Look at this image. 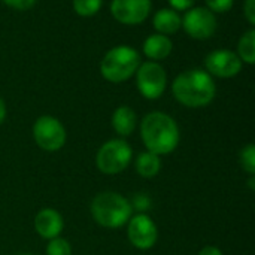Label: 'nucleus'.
Wrapping results in <instances>:
<instances>
[{
    "label": "nucleus",
    "mask_w": 255,
    "mask_h": 255,
    "mask_svg": "<svg viewBox=\"0 0 255 255\" xmlns=\"http://www.w3.org/2000/svg\"><path fill=\"white\" fill-rule=\"evenodd\" d=\"M173 97L187 108H205L217 94L214 78L203 69H188L172 84Z\"/></svg>",
    "instance_id": "2"
},
{
    "label": "nucleus",
    "mask_w": 255,
    "mask_h": 255,
    "mask_svg": "<svg viewBox=\"0 0 255 255\" xmlns=\"http://www.w3.org/2000/svg\"><path fill=\"white\" fill-rule=\"evenodd\" d=\"M93 220L105 229H121L133 217V205L115 191L97 194L91 202Z\"/></svg>",
    "instance_id": "3"
},
{
    "label": "nucleus",
    "mask_w": 255,
    "mask_h": 255,
    "mask_svg": "<svg viewBox=\"0 0 255 255\" xmlns=\"http://www.w3.org/2000/svg\"><path fill=\"white\" fill-rule=\"evenodd\" d=\"M140 137L146 148L157 155H167L173 152L181 139L176 121L160 111L149 112L140 123Z\"/></svg>",
    "instance_id": "1"
},
{
    "label": "nucleus",
    "mask_w": 255,
    "mask_h": 255,
    "mask_svg": "<svg viewBox=\"0 0 255 255\" xmlns=\"http://www.w3.org/2000/svg\"><path fill=\"white\" fill-rule=\"evenodd\" d=\"M140 64L139 52L128 45H118L109 49L100 61L102 76L112 82L121 84L130 79Z\"/></svg>",
    "instance_id": "4"
},
{
    "label": "nucleus",
    "mask_w": 255,
    "mask_h": 255,
    "mask_svg": "<svg viewBox=\"0 0 255 255\" xmlns=\"http://www.w3.org/2000/svg\"><path fill=\"white\" fill-rule=\"evenodd\" d=\"M111 123H112V127H114L115 133L124 139V137L133 134V131L136 130L137 115H136L133 108L123 105V106H118L114 111Z\"/></svg>",
    "instance_id": "14"
},
{
    "label": "nucleus",
    "mask_w": 255,
    "mask_h": 255,
    "mask_svg": "<svg viewBox=\"0 0 255 255\" xmlns=\"http://www.w3.org/2000/svg\"><path fill=\"white\" fill-rule=\"evenodd\" d=\"M205 3L206 7L214 13H226L233 7L235 0H205Z\"/></svg>",
    "instance_id": "21"
},
{
    "label": "nucleus",
    "mask_w": 255,
    "mask_h": 255,
    "mask_svg": "<svg viewBox=\"0 0 255 255\" xmlns=\"http://www.w3.org/2000/svg\"><path fill=\"white\" fill-rule=\"evenodd\" d=\"M103 4V0H73V10L79 16H93L96 15Z\"/></svg>",
    "instance_id": "18"
},
{
    "label": "nucleus",
    "mask_w": 255,
    "mask_h": 255,
    "mask_svg": "<svg viewBox=\"0 0 255 255\" xmlns=\"http://www.w3.org/2000/svg\"><path fill=\"white\" fill-rule=\"evenodd\" d=\"M63 229H64V220L61 214L52 208H45L39 211L34 217V230L40 238L46 241L58 238Z\"/></svg>",
    "instance_id": "12"
},
{
    "label": "nucleus",
    "mask_w": 255,
    "mask_h": 255,
    "mask_svg": "<svg viewBox=\"0 0 255 255\" xmlns=\"http://www.w3.org/2000/svg\"><path fill=\"white\" fill-rule=\"evenodd\" d=\"M199 255H223V251L217 247L208 245L205 248H202V251L199 253Z\"/></svg>",
    "instance_id": "25"
},
{
    "label": "nucleus",
    "mask_w": 255,
    "mask_h": 255,
    "mask_svg": "<svg viewBox=\"0 0 255 255\" xmlns=\"http://www.w3.org/2000/svg\"><path fill=\"white\" fill-rule=\"evenodd\" d=\"M4 118H6V103L3 99H0V126L3 124Z\"/></svg>",
    "instance_id": "26"
},
{
    "label": "nucleus",
    "mask_w": 255,
    "mask_h": 255,
    "mask_svg": "<svg viewBox=\"0 0 255 255\" xmlns=\"http://www.w3.org/2000/svg\"><path fill=\"white\" fill-rule=\"evenodd\" d=\"M181 22H182V16L178 13V10L172 7H163L157 10L152 19V25L155 31L164 36L175 34L176 31H179Z\"/></svg>",
    "instance_id": "15"
},
{
    "label": "nucleus",
    "mask_w": 255,
    "mask_h": 255,
    "mask_svg": "<svg viewBox=\"0 0 255 255\" xmlns=\"http://www.w3.org/2000/svg\"><path fill=\"white\" fill-rule=\"evenodd\" d=\"M136 85L142 97L157 100L163 96L167 87V73L157 61L140 63L136 70Z\"/></svg>",
    "instance_id": "7"
},
{
    "label": "nucleus",
    "mask_w": 255,
    "mask_h": 255,
    "mask_svg": "<svg viewBox=\"0 0 255 255\" xmlns=\"http://www.w3.org/2000/svg\"><path fill=\"white\" fill-rule=\"evenodd\" d=\"M239 163L242 169L250 175L255 176V145L248 143L239 152Z\"/></svg>",
    "instance_id": "19"
},
{
    "label": "nucleus",
    "mask_w": 255,
    "mask_h": 255,
    "mask_svg": "<svg viewBox=\"0 0 255 255\" xmlns=\"http://www.w3.org/2000/svg\"><path fill=\"white\" fill-rule=\"evenodd\" d=\"M255 176H250V181H248V185H250V188H251V190H253V191H254L255 190Z\"/></svg>",
    "instance_id": "27"
},
{
    "label": "nucleus",
    "mask_w": 255,
    "mask_h": 255,
    "mask_svg": "<svg viewBox=\"0 0 255 255\" xmlns=\"http://www.w3.org/2000/svg\"><path fill=\"white\" fill-rule=\"evenodd\" d=\"M244 15L247 21L254 27L255 25V0H245L244 3Z\"/></svg>",
    "instance_id": "23"
},
{
    "label": "nucleus",
    "mask_w": 255,
    "mask_h": 255,
    "mask_svg": "<svg viewBox=\"0 0 255 255\" xmlns=\"http://www.w3.org/2000/svg\"><path fill=\"white\" fill-rule=\"evenodd\" d=\"M142 49H143V54L149 58V61L158 63L161 60H166L170 55L173 49V43L169 36L155 33V34L148 36L143 40Z\"/></svg>",
    "instance_id": "13"
},
{
    "label": "nucleus",
    "mask_w": 255,
    "mask_h": 255,
    "mask_svg": "<svg viewBox=\"0 0 255 255\" xmlns=\"http://www.w3.org/2000/svg\"><path fill=\"white\" fill-rule=\"evenodd\" d=\"M46 255H72V247H70L69 241L58 236L48 242Z\"/></svg>",
    "instance_id": "20"
},
{
    "label": "nucleus",
    "mask_w": 255,
    "mask_h": 255,
    "mask_svg": "<svg viewBox=\"0 0 255 255\" xmlns=\"http://www.w3.org/2000/svg\"><path fill=\"white\" fill-rule=\"evenodd\" d=\"M19 255H31V254H19Z\"/></svg>",
    "instance_id": "28"
},
{
    "label": "nucleus",
    "mask_w": 255,
    "mask_h": 255,
    "mask_svg": "<svg viewBox=\"0 0 255 255\" xmlns=\"http://www.w3.org/2000/svg\"><path fill=\"white\" fill-rule=\"evenodd\" d=\"M1 1L6 6L13 7L16 10H27V9H30L36 3V0H1Z\"/></svg>",
    "instance_id": "22"
},
{
    "label": "nucleus",
    "mask_w": 255,
    "mask_h": 255,
    "mask_svg": "<svg viewBox=\"0 0 255 255\" xmlns=\"http://www.w3.org/2000/svg\"><path fill=\"white\" fill-rule=\"evenodd\" d=\"M238 57L242 60V63L254 64L255 63V30L250 28L245 31L239 42H238Z\"/></svg>",
    "instance_id": "17"
},
{
    "label": "nucleus",
    "mask_w": 255,
    "mask_h": 255,
    "mask_svg": "<svg viewBox=\"0 0 255 255\" xmlns=\"http://www.w3.org/2000/svg\"><path fill=\"white\" fill-rule=\"evenodd\" d=\"M217 16L212 10L205 6H193L185 10L181 27L185 33L197 40L211 39L217 31Z\"/></svg>",
    "instance_id": "8"
},
{
    "label": "nucleus",
    "mask_w": 255,
    "mask_h": 255,
    "mask_svg": "<svg viewBox=\"0 0 255 255\" xmlns=\"http://www.w3.org/2000/svg\"><path fill=\"white\" fill-rule=\"evenodd\" d=\"M33 137L40 149L57 152L66 145L67 133L60 120L51 115H42L33 124Z\"/></svg>",
    "instance_id": "6"
},
{
    "label": "nucleus",
    "mask_w": 255,
    "mask_h": 255,
    "mask_svg": "<svg viewBox=\"0 0 255 255\" xmlns=\"http://www.w3.org/2000/svg\"><path fill=\"white\" fill-rule=\"evenodd\" d=\"M127 236L134 248L146 251L157 244L158 229L146 214H137L133 215L127 223Z\"/></svg>",
    "instance_id": "9"
},
{
    "label": "nucleus",
    "mask_w": 255,
    "mask_h": 255,
    "mask_svg": "<svg viewBox=\"0 0 255 255\" xmlns=\"http://www.w3.org/2000/svg\"><path fill=\"white\" fill-rule=\"evenodd\" d=\"M170 7L175 10H188L190 7L194 6L196 0H167Z\"/></svg>",
    "instance_id": "24"
},
{
    "label": "nucleus",
    "mask_w": 255,
    "mask_h": 255,
    "mask_svg": "<svg viewBox=\"0 0 255 255\" xmlns=\"http://www.w3.org/2000/svg\"><path fill=\"white\" fill-rule=\"evenodd\" d=\"M151 0H112L111 13L124 25L142 24L151 13Z\"/></svg>",
    "instance_id": "11"
},
{
    "label": "nucleus",
    "mask_w": 255,
    "mask_h": 255,
    "mask_svg": "<svg viewBox=\"0 0 255 255\" xmlns=\"http://www.w3.org/2000/svg\"><path fill=\"white\" fill-rule=\"evenodd\" d=\"M161 169V160L160 155L151 152V151H145L140 152L136 158V172L142 176V178H154L160 173Z\"/></svg>",
    "instance_id": "16"
},
{
    "label": "nucleus",
    "mask_w": 255,
    "mask_h": 255,
    "mask_svg": "<svg viewBox=\"0 0 255 255\" xmlns=\"http://www.w3.org/2000/svg\"><path fill=\"white\" fill-rule=\"evenodd\" d=\"M242 60L236 52L230 49H217L206 55L205 58V70L211 76L217 78H233L242 70Z\"/></svg>",
    "instance_id": "10"
},
{
    "label": "nucleus",
    "mask_w": 255,
    "mask_h": 255,
    "mask_svg": "<svg viewBox=\"0 0 255 255\" xmlns=\"http://www.w3.org/2000/svg\"><path fill=\"white\" fill-rule=\"evenodd\" d=\"M133 158V149L124 139L105 142L96 154V167L103 175H118L124 172Z\"/></svg>",
    "instance_id": "5"
}]
</instances>
